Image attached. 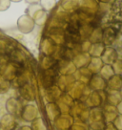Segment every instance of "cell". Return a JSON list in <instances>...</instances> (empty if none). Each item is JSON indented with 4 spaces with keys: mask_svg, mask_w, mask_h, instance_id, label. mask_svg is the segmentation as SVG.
<instances>
[{
    "mask_svg": "<svg viewBox=\"0 0 122 130\" xmlns=\"http://www.w3.org/2000/svg\"><path fill=\"white\" fill-rule=\"evenodd\" d=\"M39 1H40V0H27V2H28V3H30V4H33V3L35 4V3L39 2Z\"/></svg>",
    "mask_w": 122,
    "mask_h": 130,
    "instance_id": "2",
    "label": "cell"
},
{
    "mask_svg": "<svg viewBox=\"0 0 122 130\" xmlns=\"http://www.w3.org/2000/svg\"><path fill=\"white\" fill-rule=\"evenodd\" d=\"M41 7H43L46 11H50L52 8L54 7V5L56 3V0H40Z\"/></svg>",
    "mask_w": 122,
    "mask_h": 130,
    "instance_id": "1",
    "label": "cell"
}]
</instances>
